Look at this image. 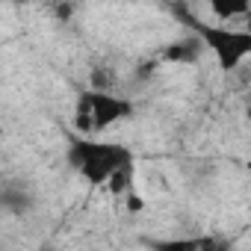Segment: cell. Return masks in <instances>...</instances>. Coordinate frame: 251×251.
<instances>
[{
	"label": "cell",
	"mask_w": 251,
	"mask_h": 251,
	"mask_svg": "<svg viewBox=\"0 0 251 251\" xmlns=\"http://www.w3.org/2000/svg\"><path fill=\"white\" fill-rule=\"evenodd\" d=\"M169 12L189 30V33H195L204 45H207V50H213V56H216V62H219V68L225 71V74H230L242 59H248L251 56V30H230V27H213V24H204V21H198L189 9H186V3L183 0H175V3H169Z\"/></svg>",
	"instance_id": "1"
},
{
	"label": "cell",
	"mask_w": 251,
	"mask_h": 251,
	"mask_svg": "<svg viewBox=\"0 0 251 251\" xmlns=\"http://www.w3.org/2000/svg\"><path fill=\"white\" fill-rule=\"evenodd\" d=\"M68 166L89 183L106 186L109 175L121 166H133V151L118 142H103L95 136H71L68 142Z\"/></svg>",
	"instance_id": "2"
},
{
	"label": "cell",
	"mask_w": 251,
	"mask_h": 251,
	"mask_svg": "<svg viewBox=\"0 0 251 251\" xmlns=\"http://www.w3.org/2000/svg\"><path fill=\"white\" fill-rule=\"evenodd\" d=\"M133 115V103L127 98H118L106 89H86L77 98L74 106V127L83 136H95L106 127H112L115 121H124Z\"/></svg>",
	"instance_id": "3"
},
{
	"label": "cell",
	"mask_w": 251,
	"mask_h": 251,
	"mask_svg": "<svg viewBox=\"0 0 251 251\" xmlns=\"http://www.w3.org/2000/svg\"><path fill=\"white\" fill-rule=\"evenodd\" d=\"M204 42L192 33V36H186V39H177L175 45H169L160 56L166 59V62H198L201 59V53H204Z\"/></svg>",
	"instance_id": "4"
},
{
	"label": "cell",
	"mask_w": 251,
	"mask_h": 251,
	"mask_svg": "<svg viewBox=\"0 0 251 251\" xmlns=\"http://www.w3.org/2000/svg\"><path fill=\"white\" fill-rule=\"evenodd\" d=\"M0 204H3V210H6L9 216H24V213L33 207V198H30V192H24V186L6 183L3 192H0Z\"/></svg>",
	"instance_id": "5"
},
{
	"label": "cell",
	"mask_w": 251,
	"mask_h": 251,
	"mask_svg": "<svg viewBox=\"0 0 251 251\" xmlns=\"http://www.w3.org/2000/svg\"><path fill=\"white\" fill-rule=\"evenodd\" d=\"M216 18L230 21V18H242L251 12V0H207Z\"/></svg>",
	"instance_id": "6"
},
{
	"label": "cell",
	"mask_w": 251,
	"mask_h": 251,
	"mask_svg": "<svg viewBox=\"0 0 251 251\" xmlns=\"http://www.w3.org/2000/svg\"><path fill=\"white\" fill-rule=\"evenodd\" d=\"M106 189H109V195H127L130 189H133V166H121L118 172H112L109 175V180H106Z\"/></svg>",
	"instance_id": "7"
},
{
	"label": "cell",
	"mask_w": 251,
	"mask_h": 251,
	"mask_svg": "<svg viewBox=\"0 0 251 251\" xmlns=\"http://www.w3.org/2000/svg\"><path fill=\"white\" fill-rule=\"evenodd\" d=\"M127 210H130V213H142V210H145V198H142L139 192H133V189L127 192Z\"/></svg>",
	"instance_id": "8"
}]
</instances>
